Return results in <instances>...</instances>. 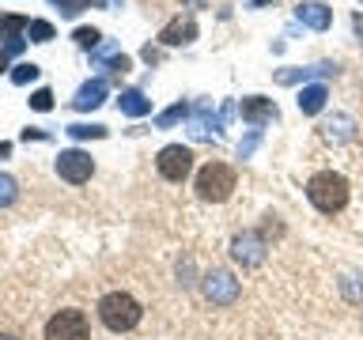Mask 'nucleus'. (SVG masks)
Here are the masks:
<instances>
[{
    "label": "nucleus",
    "instance_id": "1",
    "mask_svg": "<svg viewBox=\"0 0 363 340\" xmlns=\"http://www.w3.org/2000/svg\"><path fill=\"white\" fill-rule=\"evenodd\" d=\"M144 306L133 299L129 291H110L99 299V322L110 329V333H129V329L140 325Z\"/></svg>",
    "mask_w": 363,
    "mask_h": 340
},
{
    "label": "nucleus",
    "instance_id": "2",
    "mask_svg": "<svg viewBox=\"0 0 363 340\" xmlns=\"http://www.w3.org/2000/svg\"><path fill=\"white\" fill-rule=\"evenodd\" d=\"M306 197L318 212L333 215L348 204V178L345 174H333V170H322V174H314L306 181Z\"/></svg>",
    "mask_w": 363,
    "mask_h": 340
},
{
    "label": "nucleus",
    "instance_id": "3",
    "mask_svg": "<svg viewBox=\"0 0 363 340\" xmlns=\"http://www.w3.org/2000/svg\"><path fill=\"white\" fill-rule=\"evenodd\" d=\"M197 197L201 200H212V204H220L231 197V189H235V170L227 166V163H208V166H201V174H197Z\"/></svg>",
    "mask_w": 363,
    "mask_h": 340
},
{
    "label": "nucleus",
    "instance_id": "4",
    "mask_svg": "<svg viewBox=\"0 0 363 340\" xmlns=\"http://www.w3.org/2000/svg\"><path fill=\"white\" fill-rule=\"evenodd\" d=\"M45 340H91V325L84 310H57L45 322Z\"/></svg>",
    "mask_w": 363,
    "mask_h": 340
},
{
    "label": "nucleus",
    "instance_id": "5",
    "mask_svg": "<svg viewBox=\"0 0 363 340\" xmlns=\"http://www.w3.org/2000/svg\"><path fill=\"white\" fill-rule=\"evenodd\" d=\"M155 166H159V174H163L167 181H186L189 170H193V152L182 147V144H167L163 152L155 155Z\"/></svg>",
    "mask_w": 363,
    "mask_h": 340
},
{
    "label": "nucleus",
    "instance_id": "6",
    "mask_svg": "<svg viewBox=\"0 0 363 340\" xmlns=\"http://www.w3.org/2000/svg\"><path fill=\"white\" fill-rule=\"evenodd\" d=\"M57 174H61L68 186H84V181L95 174V159L79 147H68V152L57 155Z\"/></svg>",
    "mask_w": 363,
    "mask_h": 340
},
{
    "label": "nucleus",
    "instance_id": "7",
    "mask_svg": "<svg viewBox=\"0 0 363 340\" xmlns=\"http://www.w3.org/2000/svg\"><path fill=\"white\" fill-rule=\"evenodd\" d=\"M231 118V106L220 110V118L212 113V102H197V106L189 110V125H193V136H201V140H208L212 132L223 129V121Z\"/></svg>",
    "mask_w": 363,
    "mask_h": 340
},
{
    "label": "nucleus",
    "instance_id": "8",
    "mask_svg": "<svg viewBox=\"0 0 363 340\" xmlns=\"http://www.w3.org/2000/svg\"><path fill=\"white\" fill-rule=\"evenodd\" d=\"M238 113H242V121H250L254 129H261V125H269V121H277V102L265 98V95H250L242 98V106H238Z\"/></svg>",
    "mask_w": 363,
    "mask_h": 340
},
{
    "label": "nucleus",
    "instance_id": "9",
    "mask_svg": "<svg viewBox=\"0 0 363 340\" xmlns=\"http://www.w3.org/2000/svg\"><path fill=\"white\" fill-rule=\"evenodd\" d=\"M231 254H235L238 265L254 268V265H261V261H265V242H261V234L246 231V234H238L235 242H231Z\"/></svg>",
    "mask_w": 363,
    "mask_h": 340
},
{
    "label": "nucleus",
    "instance_id": "10",
    "mask_svg": "<svg viewBox=\"0 0 363 340\" xmlns=\"http://www.w3.org/2000/svg\"><path fill=\"white\" fill-rule=\"evenodd\" d=\"M204 295H208L212 302H235V295H238V280L231 276V272H212V276H204Z\"/></svg>",
    "mask_w": 363,
    "mask_h": 340
},
{
    "label": "nucleus",
    "instance_id": "11",
    "mask_svg": "<svg viewBox=\"0 0 363 340\" xmlns=\"http://www.w3.org/2000/svg\"><path fill=\"white\" fill-rule=\"evenodd\" d=\"M295 19H299L303 27H311V30H329L333 11H329L322 0H303V4H295Z\"/></svg>",
    "mask_w": 363,
    "mask_h": 340
},
{
    "label": "nucleus",
    "instance_id": "12",
    "mask_svg": "<svg viewBox=\"0 0 363 340\" xmlns=\"http://www.w3.org/2000/svg\"><path fill=\"white\" fill-rule=\"evenodd\" d=\"M106 79H87V84L84 87H79L76 91V98H72V110H99L102 106V102H106Z\"/></svg>",
    "mask_w": 363,
    "mask_h": 340
},
{
    "label": "nucleus",
    "instance_id": "13",
    "mask_svg": "<svg viewBox=\"0 0 363 340\" xmlns=\"http://www.w3.org/2000/svg\"><path fill=\"white\" fill-rule=\"evenodd\" d=\"M91 61H95L99 68H106V72H129V64H133L113 42H102L99 50H91Z\"/></svg>",
    "mask_w": 363,
    "mask_h": 340
},
{
    "label": "nucleus",
    "instance_id": "14",
    "mask_svg": "<svg viewBox=\"0 0 363 340\" xmlns=\"http://www.w3.org/2000/svg\"><path fill=\"white\" fill-rule=\"evenodd\" d=\"M197 38V23L193 19H170L163 30H159V42L163 45H189Z\"/></svg>",
    "mask_w": 363,
    "mask_h": 340
},
{
    "label": "nucleus",
    "instance_id": "15",
    "mask_svg": "<svg viewBox=\"0 0 363 340\" xmlns=\"http://www.w3.org/2000/svg\"><path fill=\"white\" fill-rule=\"evenodd\" d=\"M356 136V121L348 118V113H337V118H329L325 121V140H333V144H345Z\"/></svg>",
    "mask_w": 363,
    "mask_h": 340
},
{
    "label": "nucleus",
    "instance_id": "16",
    "mask_svg": "<svg viewBox=\"0 0 363 340\" xmlns=\"http://www.w3.org/2000/svg\"><path fill=\"white\" fill-rule=\"evenodd\" d=\"M325 98H329L325 84H311V87H303V91H299V98H295V102H299V110H303V113H318V110L325 106Z\"/></svg>",
    "mask_w": 363,
    "mask_h": 340
},
{
    "label": "nucleus",
    "instance_id": "17",
    "mask_svg": "<svg viewBox=\"0 0 363 340\" xmlns=\"http://www.w3.org/2000/svg\"><path fill=\"white\" fill-rule=\"evenodd\" d=\"M118 110H121V113H129V118H144V113L152 110V98H144L140 91H121Z\"/></svg>",
    "mask_w": 363,
    "mask_h": 340
},
{
    "label": "nucleus",
    "instance_id": "18",
    "mask_svg": "<svg viewBox=\"0 0 363 340\" xmlns=\"http://www.w3.org/2000/svg\"><path fill=\"white\" fill-rule=\"evenodd\" d=\"M329 72H337V64H314V68H295V72H280L277 79H280V84H299V79H306V76H329Z\"/></svg>",
    "mask_w": 363,
    "mask_h": 340
},
{
    "label": "nucleus",
    "instance_id": "19",
    "mask_svg": "<svg viewBox=\"0 0 363 340\" xmlns=\"http://www.w3.org/2000/svg\"><path fill=\"white\" fill-rule=\"evenodd\" d=\"M72 140H102L106 136V125H68L65 129Z\"/></svg>",
    "mask_w": 363,
    "mask_h": 340
},
{
    "label": "nucleus",
    "instance_id": "20",
    "mask_svg": "<svg viewBox=\"0 0 363 340\" xmlns=\"http://www.w3.org/2000/svg\"><path fill=\"white\" fill-rule=\"evenodd\" d=\"M27 38L30 42H53L57 30H53V23H45V19H30L27 23Z\"/></svg>",
    "mask_w": 363,
    "mask_h": 340
},
{
    "label": "nucleus",
    "instance_id": "21",
    "mask_svg": "<svg viewBox=\"0 0 363 340\" xmlns=\"http://www.w3.org/2000/svg\"><path fill=\"white\" fill-rule=\"evenodd\" d=\"M182 118H189V106H186V102H174L170 110H163V113H159V118H155V125H159V129H170V125H178Z\"/></svg>",
    "mask_w": 363,
    "mask_h": 340
},
{
    "label": "nucleus",
    "instance_id": "22",
    "mask_svg": "<svg viewBox=\"0 0 363 340\" xmlns=\"http://www.w3.org/2000/svg\"><path fill=\"white\" fill-rule=\"evenodd\" d=\"M16 197H19V181L11 178V174H4V170H0V208L16 204Z\"/></svg>",
    "mask_w": 363,
    "mask_h": 340
},
{
    "label": "nucleus",
    "instance_id": "23",
    "mask_svg": "<svg viewBox=\"0 0 363 340\" xmlns=\"http://www.w3.org/2000/svg\"><path fill=\"white\" fill-rule=\"evenodd\" d=\"M72 38H76V45H84V50H99V45H102V34L95 27H76Z\"/></svg>",
    "mask_w": 363,
    "mask_h": 340
},
{
    "label": "nucleus",
    "instance_id": "24",
    "mask_svg": "<svg viewBox=\"0 0 363 340\" xmlns=\"http://www.w3.org/2000/svg\"><path fill=\"white\" fill-rule=\"evenodd\" d=\"M38 72H42L38 64H27V61H23V64H16V72H11V84L23 87V84H30V79H38Z\"/></svg>",
    "mask_w": 363,
    "mask_h": 340
},
{
    "label": "nucleus",
    "instance_id": "25",
    "mask_svg": "<svg viewBox=\"0 0 363 340\" xmlns=\"http://www.w3.org/2000/svg\"><path fill=\"white\" fill-rule=\"evenodd\" d=\"M27 102H30V110L45 113V110H53V91H50V87H38V91H34V95H30Z\"/></svg>",
    "mask_w": 363,
    "mask_h": 340
},
{
    "label": "nucleus",
    "instance_id": "26",
    "mask_svg": "<svg viewBox=\"0 0 363 340\" xmlns=\"http://www.w3.org/2000/svg\"><path fill=\"white\" fill-rule=\"evenodd\" d=\"M57 8H61V16H79L84 8H91L95 0H53Z\"/></svg>",
    "mask_w": 363,
    "mask_h": 340
},
{
    "label": "nucleus",
    "instance_id": "27",
    "mask_svg": "<svg viewBox=\"0 0 363 340\" xmlns=\"http://www.w3.org/2000/svg\"><path fill=\"white\" fill-rule=\"evenodd\" d=\"M23 140H50V132H45V129H23Z\"/></svg>",
    "mask_w": 363,
    "mask_h": 340
},
{
    "label": "nucleus",
    "instance_id": "28",
    "mask_svg": "<svg viewBox=\"0 0 363 340\" xmlns=\"http://www.w3.org/2000/svg\"><path fill=\"white\" fill-rule=\"evenodd\" d=\"M144 61H152V64H155V61H159V50H152V45H144Z\"/></svg>",
    "mask_w": 363,
    "mask_h": 340
},
{
    "label": "nucleus",
    "instance_id": "29",
    "mask_svg": "<svg viewBox=\"0 0 363 340\" xmlns=\"http://www.w3.org/2000/svg\"><path fill=\"white\" fill-rule=\"evenodd\" d=\"M8 155H11V144H8V140H0V159H8Z\"/></svg>",
    "mask_w": 363,
    "mask_h": 340
},
{
    "label": "nucleus",
    "instance_id": "30",
    "mask_svg": "<svg viewBox=\"0 0 363 340\" xmlns=\"http://www.w3.org/2000/svg\"><path fill=\"white\" fill-rule=\"evenodd\" d=\"M95 4H102V8H121V0H95Z\"/></svg>",
    "mask_w": 363,
    "mask_h": 340
},
{
    "label": "nucleus",
    "instance_id": "31",
    "mask_svg": "<svg viewBox=\"0 0 363 340\" xmlns=\"http://www.w3.org/2000/svg\"><path fill=\"white\" fill-rule=\"evenodd\" d=\"M352 27H356V34L363 38V16H356V19H352Z\"/></svg>",
    "mask_w": 363,
    "mask_h": 340
},
{
    "label": "nucleus",
    "instance_id": "32",
    "mask_svg": "<svg viewBox=\"0 0 363 340\" xmlns=\"http://www.w3.org/2000/svg\"><path fill=\"white\" fill-rule=\"evenodd\" d=\"M4 68H8V53L0 50V72H4Z\"/></svg>",
    "mask_w": 363,
    "mask_h": 340
},
{
    "label": "nucleus",
    "instance_id": "33",
    "mask_svg": "<svg viewBox=\"0 0 363 340\" xmlns=\"http://www.w3.org/2000/svg\"><path fill=\"white\" fill-rule=\"evenodd\" d=\"M0 340H19V336H11V333H0Z\"/></svg>",
    "mask_w": 363,
    "mask_h": 340
},
{
    "label": "nucleus",
    "instance_id": "34",
    "mask_svg": "<svg viewBox=\"0 0 363 340\" xmlns=\"http://www.w3.org/2000/svg\"><path fill=\"white\" fill-rule=\"evenodd\" d=\"M250 4H254V8H261V4H269V0H250Z\"/></svg>",
    "mask_w": 363,
    "mask_h": 340
}]
</instances>
